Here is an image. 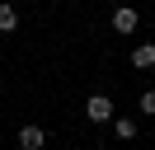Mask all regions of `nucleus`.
Returning a JSON list of instances; mask_svg holds the SVG:
<instances>
[{
  "mask_svg": "<svg viewBox=\"0 0 155 150\" xmlns=\"http://www.w3.org/2000/svg\"><path fill=\"white\" fill-rule=\"evenodd\" d=\"M85 117L89 122H113V99L108 94H89L85 99Z\"/></svg>",
  "mask_w": 155,
  "mask_h": 150,
  "instance_id": "1",
  "label": "nucleus"
},
{
  "mask_svg": "<svg viewBox=\"0 0 155 150\" xmlns=\"http://www.w3.org/2000/svg\"><path fill=\"white\" fill-rule=\"evenodd\" d=\"M108 24H113V33H122V38H127V33H136V24H141V14H136L132 5H117Z\"/></svg>",
  "mask_w": 155,
  "mask_h": 150,
  "instance_id": "2",
  "label": "nucleus"
},
{
  "mask_svg": "<svg viewBox=\"0 0 155 150\" xmlns=\"http://www.w3.org/2000/svg\"><path fill=\"white\" fill-rule=\"evenodd\" d=\"M19 145L24 150H42V145H47V131H42V127H24L19 131Z\"/></svg>",
  "mask_w": 155,
  "mask_h": 150,
  "instance_id": "3",
  "label": "nucleus"
},
{
  "mask_svg": "<svg viewBox=\"0 0 155 150\" xmlns=\"http://www.w3.org/2000/svg\"><path fill=\"white\" fill-rule=\"evenodd\" d=\"M132 66H136V70H150V66H155V42H141V47H136V52H132Z\"/></svg>",
  "mask_w": 155,
  "mask_h": 150,
  "instance_id": "4",
  "label": "nucleus"
},
{
  "mask_svg": "<svg viewBox=\"0 0 155 150\" xmlns=\"http://www.w3.org/2000/svg\"><path fill=\"white\" fill-rule=\"evenodd\" d=\"M19 28V9L14 5H0V33H14Z\"/></svg>",
  "mask_w": 155,
  "mask_h": 150,
  "instance_id": "5",
  "label": "nucleus"
},
{
  "mask_svg": "<svg viewBox=\"0 0 155 150\" xmlns=\"http://www.w3.org/2000/svg\"><path fill=\"white\" fill-rule=\"evenodd\" d=\"M113 131H117V141H136V122L132 117H113Z\"/></svg>",
  "mask_w": 155,
  "mask_h": 150,
  "instance_id": "6",
  "label": "nucleus"
},
{
  "mask_svg": "<svg viewBox=\"0 0 155 150\" xmlns=\"http://www.w3.org/2000/svg\"><path fill=\"white\" fill-rule=\"evenodd\" d=\"M141 112H150V117H155V89H146V94H141Z\"/></svg>",
  "mask_w": 155,
  "mask_h": 150,
  "instance_id": "7",
  "label": "nucleus"
}]
</instances>
